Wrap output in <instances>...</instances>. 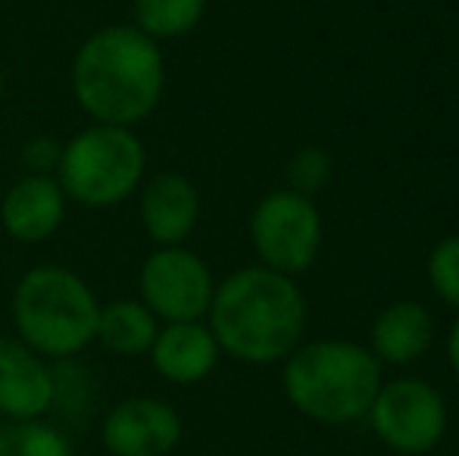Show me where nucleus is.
<instances>
[{
	"label": "nucleus",
	"instance_id": "obj_1",
	"mask_svg": "<svg viewBox=\"0 0 459 456\" xmlns=\"http://www.w3.org/2000/svg\"><path fill=\"white\" fill-rule=\"evenodd\" d=\"M69 82L75 104L97 125L132 128L163 100V50L134 25H107L75 50Z\"/></svg>",
	"mask_w": 459,
	"mask_h": 456
},
{
	"label": "nucleus",
	"instance_id": "obj_2",
	"mask_svg": "<svg viewBox=\"0 0 459 456\" xmlns=\"http://www.w3.org/2000/svg\"><path fill=\"white\" fill-rule=\"evenodd\" d=\"M206 316L219 350L241 363L269 366L300 347L307 300L290 275L247 266L216 288Z\"/></svg>",
	"mask_w": 459,
	"mask_h": 456
},
{
	"label": "nucleus",
	"instance_id": "obj_3",
	"mask_svg": "<svg viewBox=\"0 0 459 456\" xmlns=\"http://www.w3.org/2000/svg\"><path fill=\"white\" fill-rule=\"evenodd\" d=\"M284 397L300 416L322 426H347L368 416L381 382V363L353 341L297 347L281 372Z\"/></svg>",
	"mask_w": 459,
	"mask_h": 456
},
{
	"label": "nucleus",
	"instance_id": "obj_4",
	"mask_svg": "<svg viewBox=\"0 0 459 456\" xmlns=\"http://www.w3.org/2000/svg\"><path fill=\"white\" fill-rule=\"evenodd\" d=\"M100 300L79 272L35 266L13 291L16 338L44 359H73L94 341Z\"/></svg>",
	"mask_w": 459,
	"mask_h": 456
},
{
	"label": "nucleus",
	"instance_id": "obj_5",
	"mask_svg": "<svg viewBox=\"0 0 459 456\" xmlns=\"http://www.w3.org/2000/svg\"><path fill=\"white\" fill-rule=\"evenodd\" d=\"M144 169V144L132 128L94 122L63 144L56 182L66 201L91 210H109L134 194Z\"/></svg>",
	"mask_w": 459,
	"mask_h": 456
},
{
	"label": "nucleus",
	"instance_id": "obj_6",
	"mask_svg": "<svg viewBox=\"0 0 459 456\" xmlns=\"http://www.w3.org/2000/svg\"><path fill=\"white\" fill-rule=\"evenodd\" d=\"M250 241L263 266L290 275L307 272L322 247V216L313 197L284 188L266 194L250 216Z\"/></svg>",
	"mask_w": 459,
	"mask_h": 456
},
{
	"label": "nucleus",
	"instance_id": "obj_7",
	"mask_svg": "<svg viewBox=\"0 0 459 456\" xmlns=\"http://www.w3.org/2000/svg\"><path fill=\"white\" fill-rule=\"evenodd\" d=\"M372 432L397 453H429L447 434V403L422 378H394L381 384L368 407Z\"/></svg>",
	"mask_w": 459,
	"mask_h": 456
},
{
	"label": "nucleus",
	"instance_id": "obj_8",
	"mask_svg": "<svg viewBox=\"0 0 459 456\" xmlns=\"http://www.w3.org/2000/svg\"><path fill=\"white\" fill-rule=\"evenodd\" d=\"M141 304L163 323H200L210 313L212 272L185 247H157L138 275Z\"/></svg>",
	"mask_w": 459,
	"mask_h": 456
},
{
	"label": "nucleus",
	"instance_id": "obj_9",
	"mask_svg": "<svg viewBox=\"0 0 459 456\" xmlns=\"http://www.w3.org/2000/svg\"><path fill=\"white\" fill-rule=\"evenodd\" d=\"M182 416L160 397H128L103 419V447L109 456H169L182 444Z\"/></svg>",
	"mask_w": 459,
	"mask_h": 456
},
{
	"label": "nucleus",
	"instance_id": "obj_10",
	"mask_svg": "<svg viewBox=\"0 0 459 456\" xmlns=\"http://www.w3.org/2000/svg\"><path fill=\"white\" fill-rule=\"evenodd\" d=\"M56 403V375L19 338L0 335V416L35 422Z\"/></svg>",
	"mask_w": 459,
	"mask_h": 456
},
{
	"label": "nucleus",
	"instance_id": "obj_11",
	"mask_svg": "<svg viewBox=\"0 0 459 456\" xmlns=\"http://www.w3.org/2000/svg\"><path fill=\"white\" fill-rule=\"evenodd\" d=\"M138 216L157 247H182L200 222V194L182 172H157L141 191Z\"/></svg>",
	"mask_w": 459,
	"mask_h": 456
},
{
	"label": "nucleus",
	"instance_id": "obj_12",
	"mask_svg": "<svg viewBox=\"0 0 459 456\" xmlns=\"http://www.w3.org/2000/svg\"><path fill=\"white\" fill-rule=\"evenodd\" d=\"M66 219V194L54 176H22L0 203L4 231L19 244H41Z\"/></svg>",
	"mask_w": 459,
	"mask_h": 456
},
{
	"label": "nucleus",
	"instance_id": "obj_13",
	"mask_svg": "<svg viewBox=\"0 0 459 456\" xmlns=\"http://www.w3.org/2000/svg\"><path fill=\"white\" fill-rule=\"evenodd\" d=\"M219 344L210 325L200 323H166L151 347V363L160 378L172 384H197L216 369Z\"/></svg>",
	"mask_w": 459,
	"mask_h": 456
},
{
	"label": "nucleus",
	"instance_id": "obj_14",
	"mask_svg": "<svg viewBox=\"0 0 459 456\" xmlns=\"http://www.w3.org/2000/svg\"><path fill=\"white\" fill-rule=\"evenodd\" d=\"M435 341V319L416 300L385 306L372 323V357L378 363L406 366L419 359Z\"/></svg>",
	"mask_w": 459,
	"mask_h": 456
},
{
	"label": "nucleus",
	"instance_id": "obj_15",
	"mask_svg": "<svg viewBox=\"0 0 459 456\" xmlns=\"http://www.w3.org/2000/svg\"><path fill=\"white\" fill-rule=\"evenodd\" d=\"M157 331L160 319L141 300H113L100 306L94 341H100L116 357H141L151 353Z\"/></svg>",
	"mask_w": 459,
	"mask_h": 456
},
{
	"label": "nucleus",
	"instance_id": "obj_16",
	"mask_svg": "<svg viewBox=\"0 0 459 456\" xmlns=\"http://www.w3.org/2000/svg\"><path fill=\"white\" fill-rule=\"evenodd\" d=\"M206 0H134V29L151 41L185 38L200 25Z\"/></svg>",
	"mask_w": 459,
	"mask_h": 456
},
{
	"label": "nucleus",
	"instance_id": "obj_17",
	"mask_svg": "<svg viewBox=\"0 0 459 456\" xmlns=\"http://www.w3.org/2000/svg\"><path fill=\"white\" fill-rule=\"evenodd\" d=\"M0 456H75V451L60 428L35 419L0 426Z\"/></svg>",
	"mask_w": 459,
	"mask_h": 456
},
{
	"label": "nucleus",
	"instance_id": "obj_18",
	"mask_svg": "<svg viewBox=\"0 0 459 456\" xmlns=\"http://www.w3.org/2000/svg\"><path fill=\"white\" fill-rule=\"evenodd\" d=\"M429 281L431 291L444 300V304L459 310V235L444 237L429 256Z\"/></svg>",
	"mask_w": 459,
	"mask_h": 456
},
{
	"label": "nucleus",
	"instance_id": "obj_19",
	"mask_svg": "<svg viewBox=\"0 0 459 456\" xmlns=\"http://www.w3.org/2000/svg\"><path fill=\"white\" fill-rule=\"evenodd\" d=\"M328 176H332V157L322 147H303V151L294 153L288 166L290 191L303 197H313L316 191L325 188Z\"/></svg>",
	"mask_w": 459,
	"mask_h": 456
},
{
	"label": "nucleus",
	"instance_id": "obj_20",
	"mask_svg": "<svg viewBox=\"0 0 459 456\" xmlns=\"http://www.w3.org/2000/svg\"><path fill=\"white\" fill-rule=\"evenodd\" d=\"M60 153L63 144L56 138H48V134H38V138H29L19 151V159L29 169V176H50L60 166Z\"/></svg>",
	"mask_w": 459,
	"mask_h": 456
},
{
	"label": "nucleus",
	"instance_id": "obj_21",
	"mask_svg": "<svg viewBox=\"0 0 459 456\" xmlns=\"http://www.w3.org/2000/svg\"><path fill=\"white\" fill-rule=\"evenodd\" d=\"M447 357H450V366H454V372L459 375V319L454 323V329H450V338H447Z\"/></svg>",
	"mask_w": 459,
	"mask_h": 456
},
{
	"label": "nucleus",
	"instance_id": "obj_22",
	"mask_svg": "<svg viewBox=\"0 0 459 456\" xmlns=\"http://www.w3.org/2000/svg\"><path fill=\"white\" fill-rule=\"evenodd\" d=\"M4 85H6V82H4V69H0V100H4Z\"/></svg>",
	"mask_w": 459,
	"mask_h": 456
}]
</instances>
